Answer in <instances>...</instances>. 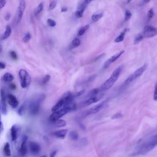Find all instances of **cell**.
<instances>
[{"label": "cell", "mask_w": 157, "mask_h": 157, "mask_svg": "<svg viewBox=\"0 0 157 157\" xmlns=\"http://www.w3.org/2000/svg\"><path fill=\"white\" fill-rule=\"evenodd\" d=\"M50 79V75L48 74H47L42 79L41 81V85H45L46 84Z\"/></svg>", "instance_id": "obj_33"}, {"label": "cell", "mask_w": 157, "mask_h": 157, "mask_svg": "<svg viewBox=\"0 0 157 157\" xmlns=\"http://www.w3.org/2000/svg\"><path fill=\"white\" fill-rule=\"evenodd\" d=\"M101 96H93V97H90L88 98L83 104V106H87L93 103L96 102H98L99 100H100Z\"/></svg>", "instance_id": "obj_18"}, {"label": "cell", "mask_w": 157, "mask_h": 157, "mask_svg": "<svg viewBox=\"0 0 157 157\" xmlns=\"http://www.w3.org/2000/svg\"><path fill=\"white\" fill-rule=\"evenodd\" d=\"M39 157H46V156H39Z\"/></svg>", "instance_id": "obj_49"}, {"label": "cell", "mask_w": 157, "mask_h": 157, "mask_svg": "<svg viewBox=\"0 0 157 157\" xmlns=\"http://www.w3.org/2000/svg\"><path fill=\"white\" fill-rule=\"evenodd\" d=\"M28 147L31 154L33 155H37L40 152L41 147L39 144L36 142L31 141L28 144Z\"/></svg>", "instance_id": "obj_9"}, {"label": "cell", "mask_w": 157, "mask_h": 157, "mask_svg": "<svg viewBox=\"0 0 157 157\" xmlns=\"http://www.w3.org/2000/svg\"><path fill=\"white\" fill-rule=\"evenodd\" d=\"M67 8L66 7H62L61 9V12H67Z\"/></svg>", "instance_id": "obj_46"}, {"label": "cell", "mask_w": 157, "mask_h": 157, "mask_svg": "<svg viewBox=\"0 0 157 157\" xmlns=\"http://www.w3.org/2000/svg\"><path fill=\"white\" fill-rule=\"evenodd\" d=\"M157 146V134L151 137L148 140L142 144L133 153L132 155H143L148 153Z\"/></svg>", "instance_id": "obj_1"}, {"label": "cell", "mask_w": 157, "mask_h": 157, "mask_svg": "<svg viewBox=\"0 0 157 157\" xmlns=\"http://www.w3.org/2000/svg\"><path fill=\"white\" fill-rule=\"evenodd\" d=\"M13 78H14L13 75L9 72L5 73L1 77L2 80L6 82H10L13 80Z\"/></svg>", "instance_id": "obj_21"}, {"label": "cell", "mask_w": 157, "mask_h": 157, "mask_svg": "<svg viewBox=\"0 0 157 157\" xmlns=\"http://www.w3.org/2000/svg\"><path fill=\"white\" fill-rule=\"evenodd\" d=\"M7 96L6 93L3 89L1 90V112L3 115H6L7 113V105H6V99Z\"/></svg>", "instance_id": "obj_11"}, {"label": "cell", "mask_w": 157, "mask_h": 157, "mask_svg": "<svg viewBox=\"0 0 157 157\" xmlns=\"http://www.w3.org/2000/svg\"><path fill=\"white\" fill-rule=\"evenodd\" d=\"M132 16V13L129 10H125V13H124V21H128V20H129L131 18Z\"/></svg>", "instance_id": "obj_32"}, {"label": "cell", "mask_w": 157, "mask_h": 157, "mask_svg": "<svg viewBox=\"0 0 157 157\" xmlns=\"http://www.w3.org/2000/svg\"><path fill=\"white\" fill-rule=\"evenodd\" d=\"M11 32H12V29H11V27L10 25H7L6 28V30L4 32V33L2 34L1 36V40H4L7 39L10 35L11 34Z\"/></svg>", "instance_id": "obj_20"}, {"label": "cell", "mask_w": 157, "mask_h": 157, "mask_svg": "<svg viewBox=\"0 0 157 157\" xmlns=\"http://www.w3.org/2000/svg\"><path fill=\"white\" fill-rule=\"evenodd\" d=\"M9 55H10V56L11 57V58L13 59H14V60H16V59H17V58H18L16 52H14V51H10V52H9Z\"/></svg>", "instance_id": "obj_38"}, {"label": "cell", "mask_w": 157, "mask_h": 157, "mask_svg": "<svg viewBox=\"0 0 157 157\" xmlns=\"http://www.w3.org/2000/svg\"><path fill=\"white\" fill-rule=\"evenodd\" d=\"M31 39V35L29 33H27L25 34V36H23V39H22V40L23 42L26 43V42H28L30 39Z\"/></svg>", "instance_id": "obj_31"}, {"label": "cell", "mask_w": 157, "mask_h": 157, "mask_svg": "<svg viewBox=\"0 0 157 157\" xmlns=\"http://www.w3.org/2000/svg\"><path fill=\"white\" fill-rule=\"evenodd\" d=\"M44 8V3L43 2H40L38 4V6H37V7L34 10V15L36 16H37V15H39L43 10Z\"/></svg>", "instance_id": "obj_26"}, {"label": "cell", "mask_w": 157, "mask_h": 157, "mask_svg": "<svg viewBox=\"0 0 157 157\" xmlns=\"http://www.w3.org/2000/svg\"><path fill=\"white\" fill-rule=\"evenodd\" d=\"M57 4V1H52L50 2L49 4V6H48V9L49 10H52L53 9L55 8V7L56 6Z\"/></svg>", "instance_id": "obj_37"}, {"label": "cell", "mask_w": 157, "mask_h": 157, "mask_svg": "<svg viewBox=\"0 0 157 157\" xmlns=\"http://www.w3.org/2000/svg\"><path fill=\"white\" fill-rule=\"evenodd\" d=\"M56 150L53 151L51 153V154H50V157H55V155H56Z\"/></svg>", "instance_id": "obj_45"}, {"label": "cell", "mask_w": 157, "mask_h": 157, "mask_svg": "<svg viewBox=\"0 0 157 157\" xmlns=\"http://www.w3.org/2000/svg\"><path fill=\"white\" fill-rule=\"evenodd\" d=\"M144 38V37L142 34H138V35L136 37V38H135V39H134V44L139 43V42H140Z\"/></svg>", "instance_id": "obj_34"}, {"label": "cell", "mask_w": 157, "mask_h": 157, "mask_svg": "<svg viewBox=\"0 0 157 157\" xmlns=\"http://www.w3.org/2000/svg\"><path fill=\"white\" fill-rule=\"evenodd\" d=\"M18 76L20 78L21 86L23 88H25L30 85L31 82V78L26 70L21 69L18 71Z\"/></svg>", "instance_id": "obj_4"}, {"label": "cell", "mask_w": 157, "mask_h": 157, "mask_svg": "<svg viewBox=\"0 0 157 157\" xmlns=\"http://www.w3.org/2000/svg\"><path fill=\"white\" fill-rule=\"evenodd\" d=\"M3 129H4V126H3V124H2V122L1 121V131H0V132H1V133L3 131Z\"/></svg>", "instance_id": "obj_47"}, {"label": "cell", "mask_w": 157, "mask_h": 157, "mask_svg": "<svg viewBox=\"0 0 157 157\" xmlns=\"http://www.w3.org/2000/svg\"><path fill=\"white\" fill-rule=\"evenodd\" d=\"M55 126L57 128H61V127H64L66 125V121L64 120H59L58 121H56V122L53 123Z\"/></svg>", "instance_id": "obj_28"}, {"label": "cell", "mask_w": 157, "mask_h": 157, "mask_svg": "<svg viewBox=\"0 0 157 157\" xmlns=\"http://www.w3.org/2000/svg\"><path fill=\"white\" fill-rule=\"evenodd\" d=\"M122 117V115L121 114V113L118 112V113H116L114 115H113L112 117V119H116V118H119L120 117Z\"/></svg>", "instance_id": "obj_40"}, {"label": "cell", "mask_w": 157, "mask_h": 157, "mask_svg": "<svg viewBox=\"0 0 157 157\" xmlns=\"http://www.w3.org/2000/svg\"><path fill=\"white\" fill-rule=\"evenodd\" d=\"M100 90L101 89H99V88H94V89L92 90L91 91H90V92L89 93L88 96H89V98L98 96V94H99V93L100 91Z\"/></svg>", "instance_id": "obj_30"}, {"label": "cell", "mask_w": 157, "mask_h": 157, "mask_svg": "<svg viewBox=\"0 0 157 157\" xmlns=\"http://www.w3.org/2000/svg\"><path fill=\"white\" fill-rule=\"evenodd\" d=\"M142 35L145 38L153 37L157 35V28L151 26H146L144 29Z\"/></svg>", "instance_id": "obj_6"}, {"label": "cell", "mask_w": 157, "mask_h": 157, "mask_svg": "<svg viewBox=\"0 0 157 157\" xmlns=\"http://www.w3.org/2000/svg\"><path fill=\"white\" fill-rule=\"evenodd\" d=\"M103 16V13L102 12H99V13H94L91 15V20L96 22L98 21L99 19H101Z\"/></svg>", "instance_id": "obj_25"}, {"label": "cell", "mask_w": 157, "mask_h": 157, "mask_svg": "<svg viewBox=\"0 0 157 157\" xmlns=\"http://www.w3.org/2000/svg\"><path fill=\"white\" fill-rule=\"evenodd\" d=\"M5 20H7V21H8L9 19H10V13H7L6 15H5Z\"/></svg>", "instance_id": "obj_43"}, {"label": "cell", "mask_w": 157, "mask_h": 157, "mask_svg": "<svg viewBox=\"0 0 157 157\" xmlns=\"http://www.w3.org/2000/svg\"><path fill=\"white\" fill-rule=\"evenodd\" d=\"M47 24L48 25V26H51V27H54V26H55V25H56V21H54V20H52V19H51V18L47 19Z\"/></svg>", "instance_id": "obj_36"}, {"label": "cell", "mask_w": 157, "mask_h": 157, "mask_svg": "<svg viewBox=\"0 0 157 157\" xmlns=\"http://www.w3.org/2000/svg\"><path fill=\"white\" fill-rule=\"evenodd\" d=\"M26 8V2L25 1H20L19 2V4L17 9V23H19L22 18L24 11Z\"/></svg>", "instance_id": "obj_10"}, {"label": "cell", "mask_w": 157, "mask_h": 157, "mask_svg": "<svg viewBox=\"0 0 157 157\" xmlns=\"http://www.w3.org/2000/svg\"><path fill=\"white\" fill-rule=\"evenodd\" d=\"M128 31V29H124L123 31H122L120 33V34L115 39V40H114L115 42L119 43V42H122L124 40V39L125 35H126V34Z\"/></svg>", "instance_id": "obj_19"}, {"label": "cell", "mask_w": 157, "mask_h": 157, "mask_svg": "<svg viewBox=\"0 0 157 157\" xmlns=\"http://www.w3.org/2000/svg\"><path fill=\"white\" fill-rule=\"evenodd\" d=\"M6 4V1H1L0 2V7H1V9H2L3 7H4Z\"/></svg>", "instance_id": "obj_41"}, {"label": "cell", "mask_w": 157, "mask_h": 157, "mask_svg": "<svg viewBox=\"0 0 157 157\" xmlns=\"http://www.w3.org/2000/svg\"><path fill=\"white\" fill-rule=\"evenodd\" d=\"M123 70V66H119L117 69L114 70V71L112 73L110 77L105 81V82L101 86V90H107L109 88H110L114 83L116 82V81L118 80L121 71Z\"/></svg>", "instance_id": "obj_3"}, {"label": "cell", "mask_w": 157, "mask_h": 157, "mask_svg": "<svg viewBox=\"0 0 157 157\" xmlns=\"http://www.w3.org/2000/svg\"><path fill=\"white\" fill-rule=\"evenodd\" d=\"M80 43H81V42H80V39H79L78 38H77V37H75V38H74V39L72 40V41L71 42L70 48H71V49L75 48L78 47V46L80 45Z\"/></svg>", "instance_id": "obj_23"}, {"label": "cell", "mask_w": 157, "mask_h": 157, "mask_svg": "<svg viewBox=\"0 0 157 157\" xmlns=\"http://www.w3.org/2000/svg\"><path fill=\"white\" fill-rule=\"evenodd\" d=\"M153 99L155 101H157V83L155 85V91L153 93Z\"/></svg>", "instance_id": "obj_39"}, {"label": "cell", "mask_w": 157, "mask_h": 157, "mask_svg": "<svg viewBox=\"0 0 157 157\" xmlns=\"http://www.w3.org/2000/svg\"><path fill=\"white\" fill-rule=\"evenodd\" d=\"M69 137L73 140H76L78 139V134L75 131H72L69 132Z\"/></svg>", "instance_id": "obj_29"}, {"label": "cell", "mask_w": 157, "mask_h": 157, "mask_svg": "<svg viewBox=\"0 0 157 157\" xmlns=\"http://www.w3.org/2000/svg\"><path fill=\"white\" fill-rule=\"evenodd\" d=\"M91 1H83L80 2V3L78 4L77 9L75 11V16L78 18H80L83 16V13L86 8L87 6L88 5L89 3H90Z\"/></svg>", "instance_id": "obj_8"}, {"label": "cell", "mask_w": 157, "mask_h": 157, "mask_svg": "<svg viewBox=\"0 0 157 157\" xmlns=\"http://www.w3.org/2000/svg\"><path fill=\"white\" fill-rule=\"evenodd\" d=\"M67 133V129H60V130H58V131H55L54 132H53L52 134L56 138L58 139H63L65 138V137L66 136Z\"/></svg>", "instance_id": "obj_16"}, {"label": "cell", "mask_w": 157, "mask_h": 157, "mask_svg": "<svg viewBox=\"0 0 157 157\" xmlns=\"http://www.w3.org/2000/svg\"><path fill=\"white\" fill-rule=\"evenodd\" d=\"M9 87H10V88H11L12 90H15V89H16V86H15V85L14 83H10Z\"/></svg>", "instance_id": "obj_42"}, {"label": "cell", "mask_w": 157, "mask_h": 157, "mask_svg": "<svg viewBox=\"0 0 157 157\" xmlns=\"http://www.w3.org/2000/svg\"><path fill=\"white\" fill-rule=\"evenodd\" d=\"M27 140H28V136L26 135L23 136L21 139L20 146L19 147V150H18L19 154L21 157L25 156L28 152Z\"/></svg>", "instance_id": "obj_7"}, {"label": "cell", "mask_w": 157, "mask_h": 157, "mask_svg": "<svg viewBox=\"0 0 157 157\" xmlns=\"http://www.w3.org/2000/svg\"><path fill=\"white\" fill-rule=\"evenodd\" d=\"M26 102H25L18 108V109L17 110L18 114L19 115H20V116H22L25 113V110H26Z\"/></svg>", "instance_id": "obj_24"}, {"label": "cell", "mask_w": 157, "mask_h": 157, "mask_svg": "<svg viewBox=\"0 0 157 157\" xmlns=\"http://www.w3.org/2000/svg\"><path fill=\"white\" fill-rule=\"evenodd\" d=\"M19 131V126L17 124H13L10 128V135L12 141H15L18 137V133Z\"/></svg>", "instance_id": "obj_15"}, {"label": "cell", "mask_w": 157, "mask_h": 157, "mask_svg": "<svg viewBox=\"0 0 157 157\" xmlns=\"http://www.w3.org/2000/svg\"><path fill=\"white\" fill-rule=\"evenodd\" d=\"M89 27H90L89 25H85V26L81 27V28L78 29V33H77V34H78V36H82V35L84 34L85 33L88 29Z\"/></svg>", "instance_id": "obj_27"}, {"label": "cell", "mask_w": 157, "mask_h": 157, "mask_svg": "<svg viewBox=\"0 0 157 157\" xmlns=\"http://www.w3.org/2000/svg\"><path fill=\"white\" fill-rule=\"evenodd\" d=\"M0 67H1V69H4L6 67V64L4 63L1 61L0 62Z\"/></svg>", "instance_id": "obj_44"}, {"label": "cell", "mask_w": 157, "mask_h": 157, "mask_svg": "<svg viewBox=\"0 0 157 157\" xmlns=\"http://www.w3.org/2000/svg\"><path fill=\"white\" fill-rule=\"evenodd\" d=\"M124 52V50H121L120 52H119L118 53L113 55V56H112L110 58H109L104 64V66H103V68L104 69H106L107 68L110 64L111 63L115 62L117 59H118L121 55Z\"/></svg>", "instance_id": "obj_12"}, {"label": "cell", "mask_w": 157, "mask_h": 157, "mask_svg": "<svg viewBox=\"0 0 157 157\" xmlns=\"http://www.w3.org/2000/svg\"><path fill=\"white\" fill-rule=\"evenodd\" d=\"M45 96L44 94H40L36 95L31 100L28 105V110L31 115L35 116L38 114L41 102L45 99Z\"/></svg>", "instance_id": "obj_2"}, {"label": "cell", "mask_w": 157, "mask_h": 157, "mask_svg": "<svg viewBox=\"0 0 157 157\" xmlns=\"http://www.w3.org/2000/svg\"><path fill=\"white\" fill-rule=\"evenodd\" d=\"M147 64H144L143 66H142L141 67H140L139 68H138L134 72H133L131 75H129L124 81V83L125 85H128L131 82H132V81H134V80H136V78H137L138 77H139L140 75H142V74L145 72V71L147 69Z\"/></svg>", "instance_id": "obj_5"}, {"label": "cell", "mask_w": 157, "mask_h": 157, "mask_svg": "<svg viewBox=\"0 0 157 157\" xmlns=\"http://www.w3.org/2000/svg\"><path fill=\"white\" fill-rule=\"evenodd\" d=\"M105 104V101H104V102H102L94 106H93V107L90 108V109H88L86 112V113H85V115H91V114H94V113H96L98 112H99L104 106Z\"/></svg>", "instance_id": "obj_13"}, {"label": "cell", "mask_w": 157, "mask_h": 157, "mask_svg": "<svg viewBox=\"0 0 157 157\" xmlns=\"http://www.w3.org/2000/svg\"><path fill=\"white\" fill-rule=\"evenodd\" d=\"M64 105V101L63 99V98H61L52 108V112H55L56 111L59 110V109H61V108H63Z\"/></svg>", "instance_id": "obj_17"}, {"label": "cell", "mask_w": 157, "mask_h": 157, "mask_svg": "<svg viewBox=\"0 0 157 157\" xmlns=\"http://www.w3.org/2000/svg\"><path fill=\"white\" fill-rule=\"evenodd\" d=\"M7 99L9 104L13 109L17 107L18 105V101L16 98V97L12 94H8L7 96Z\"/></svg>", "instance_id": "obj_14"}, {"label": "cell", "mask_w": 157, "mask_h": 157, "mask_svg": "<svg viewBox=\"0 0 157 157\" xmlns=\"http://www.w3.org/2000/svg\"><path fill=\"white\" fill-rule=\"evenodd\" d=\"M3 153L5 156H10L11 155V150L9 142H6L3 147Z\"/></svg>", "instance_id": "obj_22"}, {"label": "cell", "mask_w": 157, "mask_h": 157, "mask_svg": "<svg viewBox=\"0 0 157 157\" xmlns=\"http://www.w3.org/2000/svg\"><path fill=\"white\" fill-rule=\"evenodd\" d=\"M104 53H102V54H101V55H100L99 56H98L97 58H95V59H94V61H96V60H98V59H99V58H101L102 56H104Z\"/></svg>", "instance_id": "obj_48"}, {"label": "cell", "mask_w": 157, "mask_h": 157, "mask_svg": "<svg viewBox=\"0 0 157 157\" xmlns=\"http://www.w3.org/2000/svg\"><path fill=\"white\" fill-rule=\"evenodd\" d=\"M154 15H155V13H154V12H153V9H150L148 10V13H147V19H148V20H151V19L153 17Z\"/></svg>", "instance_id": "obj_35"}]
</instances>
